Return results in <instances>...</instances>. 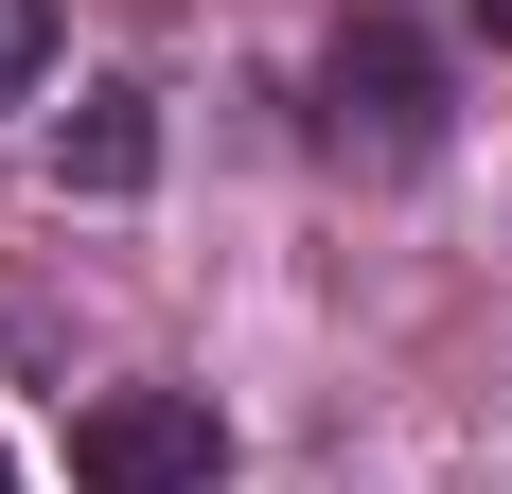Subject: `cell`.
<instances>
[{"label": "cell", "mask_w": 512, "mask_h": 494, "mask_svg": "<svg viewBox=\"0 0 512 494\" xmlns=\"http://www.w3.org/2000/svg\"><path fill=\"white\" fill-rule=\"evenodd\" d=\"M318 89H336V142H371V159H424V142H442V71H424L407 18H354Z\"/></svg>", "instance_id": "obj_2"}, {"label": "cell", "mask_w": 512, "mask_h": 494, "mask_svg": "<svg viewBox=\"0 0 512 494\" xmlns=\"http://www.w3.org/2000/svg\"><path fill=\"white\" fill-rule=\"evenodd\" d=\"M477 18H495V53H512V0H477Z\"/></svg>", "instance_id": "obj_4"}, {"label": "cell", "mask_w": 512, "mask_h": 494, "mask_svg": "<svg viewBox=\"0 0 512 494\" xmlns=\"http://www.w3.org/2000/svg\"><path fill=\"white\" fill-rule=\"evenodd\" d=\"M212 389H106L89 424H71V477L89 494H212Z\"/></svg>", "instance_id": "obj_1"}, {"label": "cell", "mask_w": 512, "mask_h": 494, "mask_svg": "<svg viewBox=\"0 0 512 494\" xmlns=\"http://www.w3.org/2000/svg\"><path fill=\"white\" fill-rule=\"evenodd\" d=\"M53 159H71L89 195H142V159H159V124H142V89H89L71 124H53Z\"/></svg>", "instance_id": "obj_3"}, {"label": "cell", "mask_w": 512, "mask_h": 494, "mask_svg": "<svg viewBox=\"0 0 512 494\" xmlns=\"http://www.w3.org/2000/svg\"><path fill=\"white\" fill-rule=\"evenodd\" d=\"M0 494H18V477H0Z\"/></svg>", "instance_id": "obj_5"}]
</instances>
